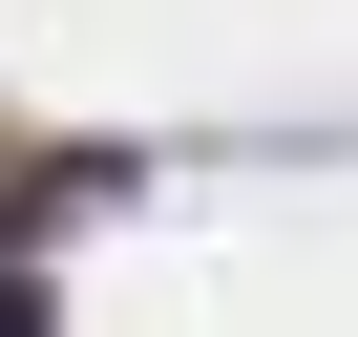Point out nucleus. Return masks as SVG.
Wrapping results in <instances>:
<instances>
[{"label": "nucleus", "instance_id": "f257e3e1", "mask_svg": "<svg viewBox=\"0 0 358 337\" xmlns=\"http://www.w3.org/2000/svg\"><path fill=\"white\" fill-rule=\"evenodd\" d=\"M0 337H43V274H22V253H0Z\"/></svg>", "mask_w": 358, "mask_h": 337}, {"label": "nucleus", "instance_id": "f03ea898", "mask_svg": "<svg viewBox=\"0 0 358 337\" xmlns=\"http://www.w3.org/2000/svg\"><path fill=\"white\" fill-rule=\"evenodd\" d=\"M43 190H64V168H43ZM43 190H22V148H0V211H43Z\"/></svg>", "mask_w": 358, "mask_h": 337}]
</instances>
